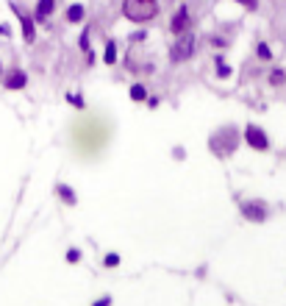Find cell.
Here are the masks:
<instances>
[{"mask_svg":"<svg viewBox=\"0 0 286 306\" xmlns=\"http://www.w3.org/2000/svg\"><path fill=\"white\" fill-rule=\"evenodd\" d=\"M58 192L64 195V201H67V203H73V201H75V198H73V192H70V187H58Z\"/></svg>","mask_w":286,"mask_h":306,"instance_id":"obj_17","label":"cell"},{"mask_svg":"<svg viewBox=\"0 0 286 306\" xmlns=\"http://www.w3.org/2000/svg\"><path fill=\"white\" fill-rule=\"evenodd\" d=\"M0 70H3V67H0Z\"/></svg>","mask_w":286,"mask_h":306,"instance_id":"obj_23","label":"cell"},{"mask_svg":"<svg viewBox=\"0 0 286 306\" xmlns=\"http://www.w3.org/2000/svg\"><path fill=\"white\" fill-rule=\"evenodd\" d=\"M3 84H6V89H22V86L28 84V75L22 73V70H11L3 78Z\"/></svg>","mask_w":286,"mask_h":306,"instance_id":"obj_6","label":"cell"},{"mask_svg":"<svg viewBox=\"0 0 286 306\" xmlns=\"http://www.w3.org/2000/svg\"><path fill=\"white\" fill-rule=\"evenodd\" d=\"M103 62H106V64H114V62H117V45H114V39H109V42H106Z\"/></svg>","mask_w":286,"mask_h":306,"instance_id":"obj_10","label":"cell"},{"mask_svg":"<svg viewBox=\"0 0 286 306\" xmlns=\"http://www.w3.org/2000/svg\"><path fill=\"white\" fill-rule=\"evenodd\" d=\"M53 9H56V0H39V3H37V11H34V20H37V22H45L47 17L53 14Z\"/></svg>","mask_w":286,"mask_h":306,"instance_id":"obj_7","label":"cell"},{"mask_svg":"<svg viewBox=\"0 0 286 306\" xmlns=\"http://www.w3.org/2000/svg\"><path fill=\"white\" fill-rule=\"evenodd\" d=\"M106 264H109V267H117V264H120V256H117V254H109V256H106Z\"/></svg>","mask_w":286,"mask_h":306,"instance_id":"obj_18","label":"cell"},{"mask_svg":"<svg viewBox=\"0 0 286 306\" xmlns=\"http://www.w3.org/2000/svg\"><path fill=\"white\" fill-rule=\"evenodd\" d=\"M11 9H14L17 20H20V25H22V39H25V42H34V39H37V28H34V17H28L25 11H22L20 6H17V3H11Z\"/></svg>","mask_w":286,"mask_h":306,"instance_id":"obj_3","label":"cell"},{"mask_svg":"<svg viewBox=\"0 0 286 306\" xmlns=\"http://www.w3.org/2000/svg\"><path fill=\"white\" fill-rule=\"evenodd\" d=\"M158 11V0H122V17L131 22H150Z\"/></svg>","mask_w":286,"mask_h":306,"instance_id":"obj_1","label":"cell"},{"mask_svg":"<svg viewBox=\"0 0 286 306\" xmlns=\"http://www.w3.org/2000/svg\"><path fill=\"white\" fill-rule=\"evenodd\" d=\"M245 217L247 220H264V206L261 203H247L245 206Z\"/></svg>","mask_w":286,"mask_h":306,"instance_id":"obj_8","label":"cell"},{"mask_svg":"<svg viewBox=\"0 0 286 306\" xmlns=\"http://www.w3.org/2000/svg\"><path fill=\"white\" fill-rule=\"evenodd\" d=\"M256 53H259V58H264V62H270V58H272L270 45H264V42H259V48H256Z\"/></svg>","mask_w":286,"mask_h":306,"instance_id":"obj_13","label":"cell"},{"mask_svg":"<svg viewBox=\"0 0 286 306\" xmlns=\"http://www.w3.org/2000/svg\"><path fill=\"white\" fill-rule=\"evenodd\" d=\"M217 73H219V78H228V75H231V67L219 56H217Z\"/></svg>","mask_w":286,"mask_h":306,"instance_id":"obj_14","label":"cell"},{"mask_svg":"<svg viewBox=\"0 0 286 306\" xmlns=\"http://www.w3.org/2000/svg\"><path fill=\"white\" fill-rule=\"evenodd\" d=\"M236 3H239V6H245L247 11H256V9H259V0H236Z\"/></svg>","mask_w":286,"mask_h":306,"instance_id":"obj_15","label":"cell"},{"mask_svg":"<svg viewBox=\"0 0 286 306\" xmlns=\"http://www.w3.org/2000/svg\"><path fill=\"white\" fill-rule=\"evenodd\" d=\"M245 139H247L250 148H256V150H267V148H270V139H267V134L261 131L259 126H247L245 128Z\"/></svg>","mask_w":286,"mask_h":306,"instance_id":"obj_4","label":"cell"},{"mask_svg":"<svg viewBox=\"0 0 286 306\" xmlns=\"http://www.w3.org/2000/svg\"><path fill=\"white\" fill-rule=\"evenodd\" d=\"M78 45H81V50H89V37H86V31L81 34V39H78Z\"/></svg>","mask_w":286,"mask_h":306,"instance_id":"obj_19","label":"cell"},{"mask_svg":"<svg viewBox=\"0 0 286 306\" xmlns=\"http://www.w3.org/2000/svg\"><path fill=\"white\" fill-rule=\"evenodd\" d=\"M94 306H111V298H100V301L94 303Z\"/></svg>","mask_w":286,"mask_h":306,"instance_id":"obj_22","label":"cell"},{"mask_svg":"<svg viewBox=\"0 0 286 306\" xmlns=\"http://www.w3.org/2000/svg\"><path fill=\"white\" fill-rule=\"evenodd\" d=\"M9 34H11V28L3 22V25H0V37H9Z\"/></svg>","mask_w":286,"mask_h":306,"instance_id":"obj_21","label":"cell"},{"mask_svg":"<svg viewBox=\"0 0 286 306\" xmlns=\"http://www.w3.org/2000/svg\"><path fill=\"white\" fill-rule=\"evenodd\" d=\"M131 98H134V101H147V89L142 84H134L131 86Z\"/></svg>","mask_w":286,"mask_h":306,"instance_id":"obj_11","label":"cell"},{"mask_svg":"<svg viewBox=\"0 0 286 306\" xmlns=\"http://www.w3.org/2000/svg\"><path fill=\"white\" fill-rule=\"evenodd\" d=\"M283 81H286V73H283V70H272V73H270V84H272V86H281Z\"/></svg>","mask_w":286,"mask_h":306,"instance_id":"obj_12","label":"cell"},{"mask_svg":"<svg viewBox=\"0 0 286 306\" xmlns=\"http://www.w3.org/2000/svg\"><path fill=\"white\" fill-rule=\"evenodd\" d=\"M189 25H192V17H189V9L186 6H181V9L172 14V20H170V31L175 34H183V31H189Z\"/></svg>","mask_w":286,"mask_h":306,"instance_id":"obj_5","label":"cell"},{"mask_svg":"<svg viewBox=\"0 0 286 306\" xmlns=\"http://www.w3.org/2000/svg\"><path fill=\"white\" fill-rule=\"evenodd\" d=\"M67 259H70V262H78V259H81V254H78V251H70V254H67Z\"/></svg>","mask_w":286,"mask_h":306,"instance_id":"obj_20","label":"cell"},{"mask_svg":"<svg viewBox=\"0 0 286 306\" xmlns=\"http://www.w3.org/2000/svg\"><path fill=\"white\" fill-rule=\"evenodd\" d=\"M195 48H198V39H195L192 31L178 34V39L172 42V48H170V62L181 64V62H186V58H192L195 56Z\"/></svg>","mask_w":286,"mask_h":306,"instance_id":"obj_2","label":"cell"},{"mask_svg":"<svg viewBox=\"0 0 286 306\" xmlns=\"http://www.w3.org/2000/svg\"><path fill=\"white\" fill-rule=\"evenodd\" d=\"M83 14H86V11H83V6H81V3H73V6L67 9V20H70V22H81V20H83Z\"/></svg>","mask_w":286,"mask_h":306,"instance_id":"obj_9","label":"cell"},{"mask_svg":"<svg viewBox=\"0 0 286 306\" xmlns=\"http://www.w3.org/2000/svg\"><path fill=\"white\" fill-rule=\"evenodd\" d=\"M67 101L75 106V109H83V98L81 95H67Z\"/></svg>","mask_w":286,"mask_h":306,"instance_id":"obj_16","label":"cell"}]
</instances>
